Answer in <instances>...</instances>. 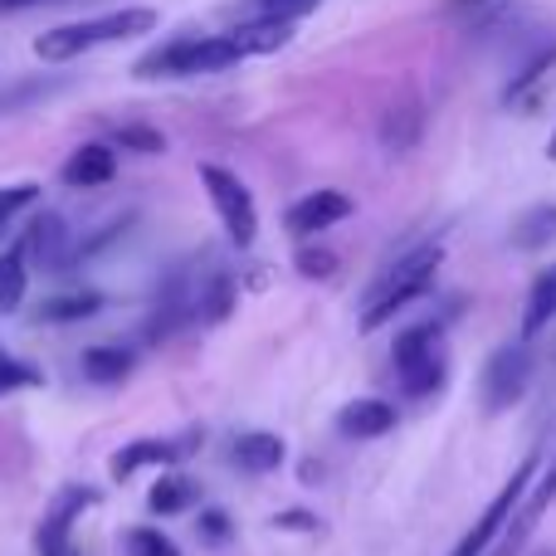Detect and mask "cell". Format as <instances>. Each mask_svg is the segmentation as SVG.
Masks as SVG:
<instances>
[{
  "label": "cell",
  "instance_id": "8992f818",
  "mask_svg": "<svg viewBox=\"0 0 556 556\" xmlns=\"http://www.w3.org/2000/svg\"><path fill=\"white\" fill-rule=\"evenodd\" d=\"M88 508H98V489L64 483V489L49 498L45 518H39V528H35V556H78V547H74V522H84Z\"/></svg>",
  "mask_w": 556,
  "mask_h": 556
},
{
  "label": "cell",
  "instance_id": "7a4b0ae2",
  "mask_svg": "<svg viewBox=\"0 0 556 556\" xmlns=\"http://www.w3.org/2000/svg\"><path fill=\"white\" fill-rule=\"evenodd\" d=\"M152 29H156V10L127 5V10H108V15H98V20L45 29V35L35 39V54L45 59V64H68V59L88 54V49L117 45V39H132V35H152Z\"/></svg>",
  "mask_w": 556,
  "mask_h": 556
},
{
  "label": "cell",
  "instance_id": "e0dca14e",
  "mask_svg": "<svg viewBox=\"0 0 556 556\" xmlns=\"http://www.w3.org/2000/svg\"><path fill=\"white\" fill-rule=\"evenodd\" d=\"M556 68V29L547 39H538V49H532L528 59H522L518 68H513V78L508 84H503V103H522V98L532 93V88L542 84V78H547Z\"/></svg>",
  "mask_w": 556,
  "mask_h": 556
},
{
  "label": "cell",
  "instance_id": "7402d4cb",
  "mask_svg": "<svg viewBox=\"0 0 556 556\" xmlns=\"http://www.w3.org/2000/svg\"><path fill=\"white\" fill-rule=\"evenodd\" d=\"M230 35H235V45L244 49V59H250V54H274V49H283L288 39H293V25H288V20H240Z\"/></svg>",
  "mask_w": 556,
  "mask_h": 556
},
{
  "label": "cell",
  "instance_id": "7c38bea8",
  "mask_svg": "<svg viewBox=\"0 0 556 556\" xmlns=\"http://www.w3.org/2000/svg\"><path fill=\"white\" fill-rule=\"evenodd\" d=\"M332 425L342 440H356V444L381 440V434L395 430V405L381 401V395H362V401H346Z\"/></svg>",
  "mask_w": 556,
  "mask_h": 556
},
{
  "label": "cell",
  "instance_id": "277c9868",
  "mask_svg": "<svg viewBox=\"0 0 556 556\" xmlns=\"http://www.w3.org/2000/svg\"><path fill=\"white\" fill-rule=\"evenodd\" d=\"M201 186H205V195H211V205H215V215H220L230 244L235 250H250V244L260 240V211H254L250 186H244L235 172L215 166V162H201Z\"/></svg>",
  "mask_w": 556,
  "mask_h": 556
},
{
  "label": "cell",
  "instance_id": "d4e9b609",
  "mask_svg": "<svg viewBox=\"0 0 556 556\" xmlns=\"http://www.w3.org/2000/svg\"><path fill=\"white\" fill-rule=\"evenodd\" d=\"M25 288H29V260L15 244V250L0 254V317L15 313V307L25 303Z\"/></svg>",
  "mask_w": 556,
  "mask_h": 556
},
{
  "label": "cell",
  "instance_id": "d590c367",
  "mask_svg": "<svg viewBox=\"0 0 556 556\" xmlns=\"http://www.w3.org/2000/svg\"><path fill=\"white\" fill-rule=\"evenodd\" d=\"M35 5H59V0H0V15H20V10H35Z\"/></svg>",
  "mask_w": 556,
  "mask_h": 556
},
{
  "label": "cell",
  "instance_id": "f1b7e54d",
  "mask_svg": "<svg viewBox=\"0 0 556 556\" xmlns=\"http://www.w3.org/2000/svg\"><path fill=\"white\" fill-rule=\"evenodd\" d=\"M49 93H59V78H25V84H15V88H5V93H0V117L20 113V108L39 103V98H49Z\"/></svg>",
  "mask_w": 556,
  "mask_h": 556
},
{
  "label": "cell",
  "instance_id": "4dcf8cb0",
  "mask_svg": "<svg viewBox=\"0 0 556 556\" xmlns=\"http://www.w3.org/2000/svg\"><path fill=\"white\" fill-rule=\"evenodd\" d=\"M45 381V371H35L29 362H15V356L0 352V395H15V391H29V386Z\"/></svg>",
  "mask_w": 556,
  "mask_h": 556
},
{
  "label": "cell",
  "instance_id": "cb8c5ba5",
  "mask_svg": "<svg viewBox=\"0 0 556 556\" xmlns=\"http://www.w3.org/2000/svg\"><path fill=\"white\" fill-rule=\"evenodd\" d=\"M440 346H444V323L440 317H434V323L401 327V332H395V346H391V362L405 366V362H415V356H425V352H440Z\"/></svg>",
  "mask_w": 556,
  "mask_h": 556
},
{
  "label": "cell",
  "instance_id": "836d02e7",
  "mask_svg": "<svg viewBox=\"0 0 556 556\" xmlns=\"http://www.w3.org/2000/svg\"><path fill=\"white\" fill-rule=\"evenodd\" d=\"M274 528H278V532H317V528H323V522H317V513L283 508V513H274Z\"/></svg>",
  "mask_w": 556,
  "mask_h": 556
},
{
  "label": "cell",
  "instance_id": "2e32d148",
  "mask_svg": "<svg viewBox=\"0 0 556 556\" xmlns=\"http://www.w3.org/2000/svg\"><path fill=\"white\" fill-rule=\"evenodd\" d=\"M420 132H425V108L415 103V98H405V103H395L391 113L381 117V147L391 156H405V152H415V142H420Z\"/></svg>",
  "mask_w": 556,
  "mask_h": 556
},
{
  "label": "cell",
  "instance_id": "603a6c76",
  "mask_svg": "<svg viewBox=\"0 0 556 556\" xmlns=\"http://www.w3.org/2000/svg\"><path fill=\"white\" fill-rule=\"evenodd\" d=\"M78 366H84L88 381L117 386V381H127V371H132V352H127V346H88Z\"/></svg>",
  "mask_w": 556,
  "mask_h": 556
},
{
  "label": "cell",
  "instance_id": "ac0fdd59",
  "mask_svg": "<svg viewBox=\"0 0 556 556\" xmlns=\"http://www.w3.org/2000/svg\"><path fill=\"white\" fill-rule=\"evenodd\" d=\"M201 503V483L186 479V473H162V479L147 489V508L156 518H176V513H191Z\"/></svg>",
  "mask_w": 556,
  "mask_h": 556
},
{
  "label": "cell",
  "instance_id": "4fadbf2b",
  "mask_svg": "<svg viewBox=\"0 0 556 556\" xmlns=\"http://www.w3.org/2000/svg\"><path fill=\"white\" fill-rule=\"evenodd\" d=\"M117 176V152L108 142H84L78 152H68V162L59 166V181L74 186V191H93L108 186Z\"/></svg>",
  "mask_w": 556,
  "mask_h": 556
},
{
  "label": "cell",
  "instance_id": "5b68a950",
  "mask_svg": "<svg viewBox=\"0 0 556 556\" xmlns=\"http://www.w3.org/2000/svg\"><path fill=\"white\" fill-rule=\"evenodd\" d=\"M532 386V352L528 342H503L498 352L483 362L479 376V395H483V415H503L528 395Z\"/></svg>",
  "mask_w": 556,
  "mask_h": 556
},
{
  "label": "cell",
  "instance_id": "ba28073f",
  "mask_svg": "<svg viewBox=\"0 0 556 556\" xmlns=\"http://www.w3.org/2000/svg\"><path fill=\"white\" fill-rule=\"evenodd\" d=\"M20 250H25V260L45 274H68L78 264V240H74V230H68V220L59 211H39L35 220H29Z\"/></svg>",
  "mask_w": 556,
  "mask_h": 556
},
{
  "label": "cell",
  "instance_id": "8fae6325",
  "mask_svg": "<svg viewBox=\"0 0 556 556\" xmlns=\"http://www.w3.org/2000/svg\"><path fill=\"white\" fill-rule=\"evenodd\" d=\"M235 274L225 264H211V260H195V323L201 327H215L235 313Z\"/></svg>",
  "mask_w": 556,
  "mask_h": 556
},
{
  "label": "cell",
  "instance_id": "8d00e7d4",
  "mask_svg": "<svg viewBox=\"0 0 556 556\" xmlns=\"http://www.w3.org/2000/svg\"><path fill=\"white\" fill-rule=\"evenodd\" d=\"M547 156H552V162H556V132H552V142H547Z\"/></svg>",
  "mask_w": 556,
  "mask_h": 556
},
{
  "label": "cell",
  "instance_id": "ffe728a7",
  "mask_svg": "<svg viewBox=\"0 0 556 556\" xmlns=\"http://www.w3.org/2000/svg\"><path fill=\"white\" fill-rule=\"evenodd\" d=\"M552 317H556V264H547L528 288V303H522V342H532L542 327H552Z\"/></svg>",
  "mask_w": 556,
  "mask_h": 556
},
{
  "label": "cell",
  "instance_id": "d6a6232c",
  "mask_svg": "<svg viewBox=\"0 0 556 556\" xmlns=\"http://www.w3.org/2000/svg\"><path fill=\"white\" fill-rule=\"evenodd\" d=\"M195 538H201L205 547H225V542L235 538L230 513H220V508H201V518H195Z\"/></svg>",
  "mask_w": 556,
  "mask_h": 556
},
{
  "label": "cell",
  "instance_id": "1f68e13d",
  "mask_svg": "<svg viewBox=\"0 0 556 556\" xmlns=\"http://www.w3.org/2000/svg\"><path fill=\"white\" fill-rule=\"evenodd\" d=\"M39 201V186L35 181H20V186H0V235H5V225L15 220L20 211H29V205Z\"/></svg>",
  "mask_w": 556,
  "mask_h": 556
},
{
  "label": "cell",
  "instance_id": "83f0119b",
  "mask_svg": "<svg viewBox=\"0 0 556 556\" xmlns=\"http://www.w3.org/2000/svg\"><path fill=\"white\" fill-rule=\"evenodd\" d=\"M317 5H323V0H250L244 20H288V25H298V20L313 15Z\"/></svg>",
  "mask_w": 556,
  "mask_h": 556
},
{
  "label": "cell",
  "instance_id": "484cf974",
  "mask_svg": "<svg viewBox=\"0 0 556 556\" xmlns=\"http://www.w3.org/2000/svg\"><path fill=\"white\" fill-rule=\"evenodd\" d=\"M123 552L127 556H181V547H176L162 528H127L123 532Z\"/></svg>",
  "mask_w": 556,
  "mask_h": 556
},
{
  "label": "cell",
  "instance_id": "44dd1931",
  "mask_svg": "<svg viewBox=\"0 0 556 556\" xmlns=\"http://www.w3.org/2000/svg\"><path fill=\"white\" fill-rule=\"evenodd\" d=\"M556 244V205H532L513 220V250L522 254H538V250H552Z\"/></svg>",
  "mask_w": 556,
  "mask_h": 556
},
{
  "label": "cell",
  "instance_id": "9a60e30c",
  "mask_svg": "<svg viewBox=\"0 0 556 556\" xmlns=\"http://www.w3.org/2000/svg\"><path fill=\"white\" fill-rule=\"evenodd\" d=\"M283 459H288V444H283V434H269V430H250V434H240L235 440V450H230V464L240 473H274V469H283Z\"/></svg>",
  "mask_w": 556,
  "mask_h": 556
},
{
  "label": "cell",
  "instance_id": "52a82bcc",
  "mask_svg": "<svg viewBox=\"0 0 556 556\" xmlns=\"http://www.w3.org/2000/svg\"><path fill=\"white\" fill-rule=\"evenodd\" d=\"M532 473H538V454H528V459H522L518 469H513V479L498 489V498H493L489 508H483V518L473 522V532H469V538H464V542H459V547H454L450 556H483V552H489L493 542L503 538V528H508V518L522 508V498H528V483H532Z\"/></svg>",
  "mask_w": 556,
  "mask_h": 556
},
{
  "label": "cell",
  "instance_id": "9c48e42d",
  "mask_svg": "<svg viewBox=\"0 0 556 556\" xmlns=\"http://www.w3.org/2000/svg\"><path fill=\"white\" fill-rule=\"evenodd\" d=\"M195 450H201V430H186L181 440H132V444H123V450L108 459V473L123 483V479H132V473H142V469L181 464L186 454H195Z\"/></svg>",
  "mask_w": 556,
  "mask_h": 556
},
{
  "label": "cell",
  "instance_id": "4316f807",
  "mask_svg": "<svg viewBox=\"0 0 556 556\" xmlns=\"http://www.w3.org/2000/svg\"><path fill=\"white\" fill-rule=\"evenodd\" d=\"M113 142L123 147V152H142V156L166 152V137L156 132V127H147V123H117L113 127Z\"/></svg>",
  "mask_w": 556,
  "mask_h": 556
},
{
  "label": "cell",
  "instance_id": "3957f363",
  "mask_svg": "<svg viewBox=\"0 0 556 556\" xmlns=\"http://www.w3.org/2000/svg\"><path fill=\"white\" fill-rule=\"evenodd\" d=\"M244 59L235 35H181L147 49L132 64L137 78H195V74H225Z\"/></svg>",
  "mask_w": 556,
  "mask_h": 556
},
{
  "label": "cell",
  "instance_id": "5bb4252c",
  "mask_svg": "<svg viewBox=\"0 0 556 556\" xmlns=\"http://www.w3.org/2000/svg\"><path fill=\"white\" fill-rule=\"evenodd\" d=\"M444 381H450V356H444V346L395 366V386H401L405 401H430V395L444 391Z\"/></svg>",
  "mask_w": 556,
  "mask_h": 556
},
{
  "label": "cell",
  "instance_id": "e575fe53",
  "mask_svg": "<svg viewBox=\"0 0 556 556\" xmlns=\"http://www.w3.org/2000/svg\"><path fill=\"white\" fill-rule=\"evenodd\" d=\"M493 0H450L444 5V15H473V10H489Z\"/></svg>",
  "mask_w": 556,
  "mask_h": 556
},
{
  "label": "cell",
  "instance_id": "d6986e66",
  "mask_svg": "<svg viewBox=\"0 0 556 556\" xmlns=\"http://www.w3.org/2000/svg\"><path fill=\"white\" fill-rule=\"evenodd\" d=\"M98 307H103V298L93 293V288H68V293H49L45 303L35 307V323L39 327H54V323H84V317H93Z\"/></svg>",
  "mask_w": 556,
  "mask_h": 556
},
{
  "label": "cell",
  "instance_id": "f546056e",
  "mask_svg": "<svg viewBox=\"0 0 556 556\" xmlns=\"http://www.w3.org/2000/svg\"><path fill=\"white\" fill-rule=\"evenodd\" d=\"M293 269L303 278H313V283H323V278L337 274V254L327 250V244H303V250L293 254Z\"/></svg>",
  "mask_w": 556,
  "mask_h": 556
},
{
  "label": "cell",
  "instance_id": "30bf717a",
  "mask_svg": "<svg viewBox=\"0 0 556 556\" xmlns=\"http://www.w3.org/2000/svg\"><path fill=\"white\" fill-rule=\"evenodd\" d=\"M352 211H356V201L346 191H313V195H303V201L288 205L283 225H288V235H293V240H317L323 230L342 225Z\"/></svg>",
  "mask_w": 556,
  "mask_h": 556
},
{
  "label": "cell",
  "instance_id": "6da1fadb",
  "mask_svg": "<svg viewBox=\"0 0 556 556\" xmlns=\"http://www.w3.org/2000/svg\"><path fill=\"white\" fill-rule=\"evenodd\" d=\"M440 264H444L440 244H420V250L401 254L391 269L366 288L362 317H356V323H362V332H376V327H386L395 313H405L410 303H420V298L434 288V278H440Z\"/></svg>",
  "mask_w": 556,
  "mask_h": 556
}]
</instances>
